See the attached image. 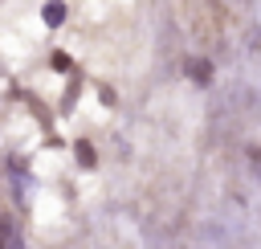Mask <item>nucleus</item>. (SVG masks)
<instances>
[{
  "mask_svg": "<svg viewBox=\"0 0 261 249\" xmlns=\"http://www.w3.org/2000/svg\"><path fill=\"white\" fill-rule=\"evenodd\" d=\"M41 16H45V24H49V29H57V24L65 20V4H61V0H49V4L41 8Z\"/></svg>",
  "mask_w": 261,
  "mask_h": 249,
  "instance_id": "obj_1",
  "label": "nucleus"
},
{
  "mask_svg": "<svg viewBox=\"0 0 261 249\" xmlns=\"http://www.w3.org/2000/svg\"><path fill=\"white\" fill-rule=\"evenodd\" d=\"M192 78H196V82H208V78H212V73H208V61H192Z\"/></svg>",
  "mask_w": 261,
  "mask_h": 249,
  "instance_id": "obj_2",
  "label": "nucleus"
},
{
  "mask_svg": "<svg viewBox=\"0 0 261 249\" xmlns=\"http://www.w3.org/2000/svg\"><path fill=\"white\" fill-rule=\"evenodd\" d=\"M77 159H82V163H94V151H90V143H77Z\"/></svg>",
  "mask_w": 261,
  "mask_h": 249,
  "instance_id": "obj_3",
  "label": "nucleus"
},
{
  "mask_svg": "<svg viewBox=\"0 0 261 249\" xmlns=\"http://www.w3.org/2000/svg\"><path fill=\"white\" fill-rule=\"evenodd\" d=\"M12 237H8V220H0V245H8Z\"/></svg>",
  "mask_w": 261,
  "mask_h": 249,
  "instance_id": "obj_4",
  "label": "nucleus"
}]
</instances>
